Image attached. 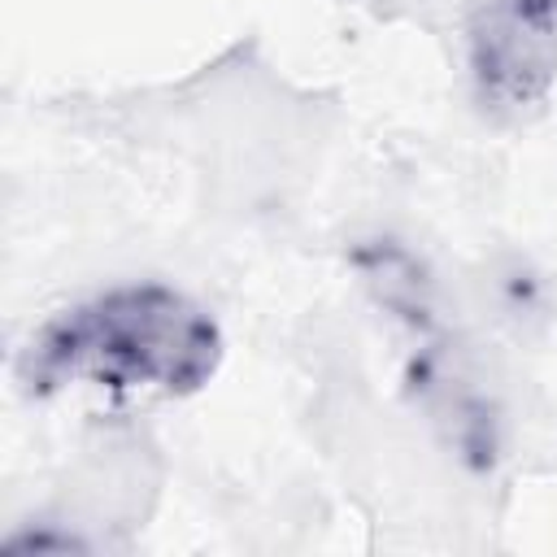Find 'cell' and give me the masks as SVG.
Listing matches in <instances>:
<instances>
[{
    "label": "cell",
    "mask_w": 557,
    "mask_h": 557,
    "mask_svg": "<svg viewBox=\"0 0 557 557\" xmlns=\"http://www.w3.org/2000/svg\"><path fill=\"white\" fill-rule=\"evenodd\" d=\"M222 357V326L187 292L117 283L44 318L17 352V383L26 396L109 387L183 400L209 387Z\"/></svg>",
    "instance_id": "cell-1"
},
{
    "label": "cell",
    "mask_w": 557,
    "mask_h": 557,
    "mask_svg": "<svg viewBox=\"0 0 557 557\" xmlns=\"http://www.w3.org/2000/svg\"><path fill=\"white\" fill-rule=\"evenodd\" d=\"M405 335V387L422 409L435 440L470 470H492L500 457V409L487 392L461 335L448 326L444 309L422 313L400 326Z\"/></svg>",
    "instance_id": "cell-2"
},
{
    "label": "cell",
    "mask_w": 557,
    "mask_h": 557,
    "mask_svg": "<svg viewBox=\"0 0 557 557\" xmlns=\"http://www.w3.org/2000/svg\"><path fill=\"white\" fill-rule=\"evenodd\" d=\"M527 26H540V30H557V0H483Z\"/></svg>",
    "instance_id": "cell-5"
},
{
    "label": "cell",
    "mask_w": 557,
    "mask_h": 557,
    "mask_svg": "<svg viewBox=\"0 0 557 557\" xmlns=\"http://www.w3.org/2000/svg\"><path fill=\"white\" fill-rule=\"evenodd\" d=\"M466 74L483 113L522 122L548 100L557 83V30L527 26L474 0L466 22Z\"/></svg>",
    "instance_id": "cell-3"
},
{
    "label": "cell",
    "mask_w": 557,
    "mask_h": 557,
    "mask_svg": "<svg viewBox=\"0 0 557 557\" xmlns=\"http://www.w3.org/2000/svg\"><path fill=\"white\" fill-rule=\"evenodd\" d=\"M492 305H496V318L509 322L513 331H531L553 318L544 278L522 261H509L505 270L492 274Z\"/></svg>",
    "instance_id": "cell-4"
}]
</instances>
